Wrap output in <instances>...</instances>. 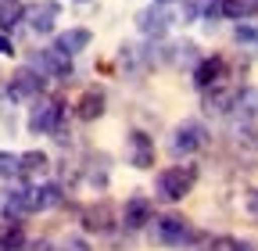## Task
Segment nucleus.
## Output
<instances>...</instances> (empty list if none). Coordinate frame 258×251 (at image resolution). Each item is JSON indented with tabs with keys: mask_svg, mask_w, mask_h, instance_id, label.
<instances>
[{
	"mask_svg": "<svg viewBox=\"0 0 258 251\" xmlns=\"http://www.w3.org/2000/svg\"><path fill=\"white\" fill-rule=\"evenodd\" d=\"M230 251H258V244L244 237V240H230Z\"/></svg>",
	"mask_w": 258,
	"mask_h": 251,
	"instance_id": "31",
	"label": "nucleus"
},
{
	"mask_svg": "<svg viewBox=\"0 0 258 251\" xmlns=\"http://www.w3.org/2000/svg\"><path fill=\"white\" fill-rule=\"evenodd\" d=\"M76 4H86V0H76Z\"/></svg>",
	"mask_w": 258,
	"mask_h": 251,
	"instance_id": "35",
	"label": "nucleus"
},
{
	"mask_svg": "<svg viewBox=\"0 0 258 251\" xmlns=\"http://www.w3.org/2000/svg\"><path fill=\"white\" fill-rule=\"evenodd\" d=\"M0 251H29V237L22 223H8V230H0Z\"/></svg>",
	"mask_w": 258,
	"mask_h": 251,
	"instance_id": "20",
	"label": "nucleus"
},
{
	"mask_svg": "<svg viewBox=\"0 0 258 251\" xmlns=\"http://www.w3.org/2000/svg\"><path fill=\"white\" fill-rule=\"evenodd\" d=\"M125 144H129V165H133V169H151L154 165V140L147 133L133 130L125 137Z\"/></svg>",
	"mask_w": 258,
	"mask_h": 251,
	"instance_id": "12",
	"label": "nucleus"
},
{
	"mask_svg": "<svg viewBox=\"0 0 258 251\" xmlns=\"http://www.w3.org/2000/svg\"><path fill=\"white\" fill-rule=\"evenodd\" d=\"M230 104H233V93L230 90H205V111L208 115H226L230 111Z\"/></svg>",
	"mask_w": 258,
	"mask_h": 251,
	"instance_id": "23",
	"label": "nucleus"
},
{
	"mask_svg": "<svg viewBox=\"0 0 258 251\" xmlns=\"http://www.w3.org/2000/svg\"><path fill=\"white\" fill-rule=\"evenodd\" d=\"M43 83H47V76H40L32 65H25V69H18V72L11 76L8 97H11V101H32V97H40V93H43Z\"/></svg>",
	"mask_w": 258,
	"mask_h": 251,
	"instance_id": "6",
	"label": "nucleus"
},
{
	"mask_svg": "<svg viewBox=\"0 0 258 251\" xmlns=\"http://www.w3.org/2000/svg\"><path fill=\"white\" fill-rule=\"evenodd\" d=\"M83 230H86V233H111V230H115V208H111L108 201L86 208V212H83Z\"/></svg>",
	"mask_w": 258,
	"mask_h": 251,
	"instance_id": "13",
	"label": "nucleus"
},
{
	"mask_svg": "<svg viewBox=\"0 0 258 251\" xmlns=\"http://www.w3.org/2000/svg\"><path fill=\"white\" fill-rule=\"evenodd\" d=\"M22 22H29V29L36 36H50L54 33V22H57V4H54V0H36L32 8H25Z\"/></svg>",
	"mask_w": 258,
	"mask_h": 251,
	"instance_id": "9",
	"label": "nucleus"
},
{
	"mask_svg": "<svg viewBox=\"0 0 258 251\" xmlns=\"http://www.w3.org/2000/svg\"><path fill=\"white\" fill-rule=\"evenodd\" d=\"M254 15H258V0H222V18L244 22V18H254Z\"/></svg>",
	"mask_w": 258,
	"mask_h": 251,
	"instance_id": "22",
	"label": "nucleus"
},
{
	"mask_svg": "<svg viewBox=\"0 0 258 251\" xmlns=\"http://www.w3.org/2000/svg\"><path fill=\"white\" fill-rule=\"evenodd\" d=\"M230 240L233 237H205V233H198V251H230Z\"/></svg>",
	"mask_w": 258,
	"mask_h": 251,
	"instance_id": "24",
	"label": "nucleus"
},
{
	"mask_svg": "<svg viewBox=\"0 0 258 251\" xmlns=\"http://www.w3.org/2000/svg\"><path fill=\"white\" fill-rule=\"evenodd\" d=\"M244 205H247V215L258 219V186H251V191L244 194Z\"/></svg>",
	"mask_w": 258,
	"mask_h": 251,
	"instance_id": "29",
	"label": "nucleus"
},
{
	"mask_svg": "<svg viewBox=\"0 0 258 251\" xmlns=\"http://www.w3.org/2000/svg\"><path fill=\"white\" fill-rule=\"evenodd\" d=\"M29 251H54V244H50V240H32Z\"/></svg>",
	"mask_w": 258,
	"mask_h": 251,
	"instance_id": "33",
	"label": "nucleus"
},
{
	"mask_svg": "<svg viewBox=\"0 0 258 251\" xmlns=\"http://www.w3.org/2000/svg\"><path fill=\"white\" fill-rule=\"evenodd\" d=\"M22 18H25V4H22V0H0V33H11Z\"/></svg>",
	"mask_w": 258,
	"mask_h": 251,
	"instance_id": "21",
	"label": "nucleus"
},
{
	"mask_svg": "<svg viewBox=\"0 0 258 251\" xmlns=\"http://www.w3.org/2000/svg\"><path fill=\"white\" fill-rule=\"evenodd\" d=\"M61 201H64V191L57 183H43L29 191V212H47V208H57Z\"/></svg>",
	"mask_w": 258,
	"mask_h": 251,
	"instance_id": "14",
	"label": "nucleus"
},
{
	"mask_svg": "<svg viewBox=\"0 0 258 251\" xmlns=\"http://www.w3.org/2000/svg\"><path fill=\"white\" fill-rule=\"evenodd\" d=\"M205 144H208V133H205L201 122H183V126H176V133H172V140H169V147H172L176 158H190V154H198Z\"/></svg>",
	"mask_w": 258,
	"mask_h": 251,
	"instance_id": "4",
	"label": "nucleus"
},
{
	"mask_svg": "<svg viewBox=\"0 0 258 251\" xmlns=\"http://www.w3.org/2000/svg\"><path fill=\"white\" fill-rule=\"evenodd\" d=\"M8 54H15V43L8 33H0V57H8Z\"/></svg>",
	"mask_w": 258,
	"mask_h": 251,
	"instance_id": "32",
	"label": "nucleus"
},
{
	"mask_svg": "<svg viewBox=\"0 0 258 251\" xmlns=\"http://www.w3.org/2000/svg\"><path fill=\"white\" fill-rule=\"evenodd\" d=\"M194 183H198V165H169L158 172L154 191L161 201H183L194 191Z\"/></svg>",
	"mask_w": 258,
	"mask_h": 251,
	"instance_id": "1",
	"label": "nucleus"
},
{
	"mask_svg": "<svg viewBox=\"0 0 258 251\" xmlns=\"http://www.w3.org/2000/svg\"><path fill=\"white\" fill-rule=\"evenodd\" d=\"M18 176V154L0 151V179H15Z\"/></svg>",
	"mask_w": 258,
	"mask_h": 251,
	"instance_id": "25",
	"label": "nucleus"
},
{
	"mask_svg": "<svg viewBox=\"0 0 258 251\" xmlns=\"http://www.w3.org/2000/svg\"><path fill=\"white\" fill-rule=\"evenodd\" d=\"M205 8H208V0H186L183 4V22H198L205 15Z\"/></svg>",
	"mask_w": 258,
	"mask_h": 251,
	"instance_id": "26",
	"label": "nucleus"
},
{
	"mask_svg": "<svg viewBox=\"0 0 258 251\" xmlns=\"http://www.w3.org/2000/svg\"><path fill=\"white\" fill-rule=\"evenodd\" d=\"M151 223H154V240L165 247H190L198 240V230L183 215H161V219H151Z\"/></svg>",
	"mask_w": 258,
	"mask_h": 251,
	"instance_id": "2",
	"label": "nucleus"
},
{
	"mask_svg": "<svg viewBox=\"0 0 258 251\" xmlns=\"http://www.w3.org/2000/svg\"><path fill=\"white\" fill-rule=\"evenodd\" d=\"M50 169V158L43 151H25V154H18V176H25V179H36V176H43Z\"/></svg>",
	"mask_w": 258,
	"mask_h": 251,
	"instance_id": "18",
	"label": "nucleus"
},
{
	"mask_svg": "<svg viewBox=\"0 0 258 251\" xmlns=\"http://www.w3.org/2000/svg\"><path fill=\"white\" fill-rule=\"evenodd\" d=\"M154 4H169V0H154Z\"/></svg>",
	"mask_w": 258,
	"mask_h": 251,
	"instance_id": "34",
	"label": "nucleus"
},
{
	"mask_svg": "<svg viewBox=\"0 0 258 251\" xmlns=\"http://www.w3.org/2000/svg\"><path fill=\"white\" fill-rule=\"evenodd\" d=\"M240 144L251 147V151H258V122H244L240 126Z\"/></svg>",
	"mask_w": 258,
	"mask_h": 251,
	"instance_id": "27",
	"label": "nucleus"
},
{
	"mask_svg": "<svg viewBox=\"0 0 258 251\" xmlns=\"http://www.w3.org/2000/svg\"><path fill=\"white\" fill-rule=\"evenodd\" d=\"M230 111L240 118V126L244 122H258V86H244L240 93H233Z\"/></svg>",
	"mask_w": 258,
	"mask_h": 251,
	"instance_id": "15",
	"label": "nucleus"
},
{
	"mask_svg": "<svg viewBox=\"0 0 258 251\" xmlns=\"http://www.w3.org/2000/svg\"><path fill=\"white\" fill-rule=\"evenodd\" d=\"M76 115L83 118V122H93V118H101L104 115V90H97V86H90L83 97H79V104H76Z\"/></svg>",
	"mask_w": 258,
	"mask_h": 251,
	"instance_id": "16",
	"label": "nucleus"
},
{
	"mask_svg": "<svg viewBox=\"0 0 258 251\" xmlns=\"http://www.w3.org/2000/svg\"><path fill=\"white\" fill-rule=\"evenodd\" d=\"M90 40H93V33H90V29H69V33H61V36H57L54 50L69 54V57H76L79 50H86V47H90Z\"/></svg>",
	"mask_w": 258,
	"mask_h": 251,
	"instance_id": "17",
	"label": "nucleus"
},
{
	"mask_svg": "<svg viewBox=\"0 0 258 251\" xmlns=\"http://www.w3.org/2000/svg\"><path fill=\"white\" fill-rule=\"evenodd\" d=\"M64 251H90V244L83 237H69V240H64Z\"/></svg>",
	"mask_w": 258,
	"mask_h": 251,
	"instance_id": "30",
	"label": "nucleus"
},
{
	"mask_svg": "<svg viewBox=\"0 0 258 251\" xmlns=\"http://www.w3.org/2000/svg\"><path fill=\"white\" fill-rule=\"evenodd\" d=\"M32 69H36L40 76H50V79L69 83V79H72V57L61 54V50H54V47H47V50H36V54H32Z\"/></svg>",
	"mask_w": 258,
	"mask_h": 251,
	"instance_id": "5",
	"label": "nucleus"
},
{
	"mask_svg": "<svg viewBox=\"0 0 258 251\" xmlns=\"http://www.w3.org/2000/svg\"><path fill=\"white\" fill-rule=\"evenodd\" d=\"M108 154L104 151H97V154H90V158H86V179L97 186V191H104V186H108Z\"/></svg>",
	"mask_w": 258,
	"mask_h": 251,
	"instance_id": "19",
	"label": "nucleus"
},
{
	"mask_svg": "<svg viewBox=\"0 0 258 251\" xmlns=\"http://www.w3.org/2000/svg\"><path fill=\"white\" fill-rule=\"evenodd\" d=\"M22 215H29V191L25 186L0 191V219H4V223H18Z\"/></svg>",
	"mask_w": 258,
	"mask_h": 251,
	"instance_id": "10",
	"label": "nucleus"
},
{
	"mask_svg": "<svg viewBox=\"0 0 258 251\" xmlns=\"http://www.w3.org/2000/svg\"><path fill=\"white\" fill-rule=\"evenodd\" d=\"M61 118H64V104H61L57 97H43V93H40V101L29 108L25 126H29V133L47 137V133H54V126H57Z\"/></svg>",
	"mask_w": 258,
	"mask_h": 251,
	"instance_id": "3",
	"label": "nucleus"
},
{
	"mask_svg": "<svg viewBox=\"0 0 258 251\" xmlns=\"http://www.w3.org/2000/svg\"><path fill=\"white\" fill-rule=\"evenodd\" d=\"M151 219H154V205H151V198L137 194V198H129V201H125V208H122V226H125V230H144Z\"/></svg>",
	"mask_w": 258,
	"mask_h": 251,
	"instance_id": "11",
	"label": "nucleus"
},
{
	"mask_svg": "<svg viewBox=\"0 0 258 251\" xmlns=\"http://www.w3.org/2000/svg\"><path fill=\"white\" fill-rule=\"evenodd\" d=\"M169 25H172V15L165 11V4H151V8H144L137 15V29L144 36H151V40H161L169 33Z\"/></svg>",
	"mask_w": 258,
	"mask_h": 251,
	"instance_id": "7",
	"label": "nucleus"
},
{
	"mask_svg": "<svg viewBox=\"0 0 258 251\" xmlns=\"http://www.w3.org/2000/svg\"><path fill=\"white\" fill-rule=\"evenodd\" d=\"M222 79H226V57L212 54V57H201L198 61V69H194V86H198L201 93L222 86Z\"/></svg>",
	"mask_w": 258,
	"mask_h": 251,
	"instance_id": "8",
	"label": "nucleus"
},
{
	"mask_svg": "<svg viewBox=\"0 0 258 251\" xmlns=\"http://www.w3.org/2000/svg\"><path fill=\"white\" fill-rule=\"evenodd\" d=\"M237 43H244V47H258V29L254 25H237Z\"/></svg>",
	"mask_w": 258,
	"mask_h": 251,
	"instance_id": "28",
	"label": "nucleus"
}]
</instances>
